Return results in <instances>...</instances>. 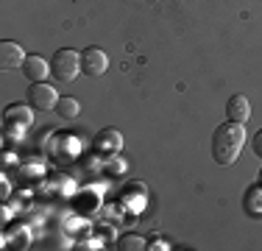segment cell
<instances>
[{
  "instance_id": "cell-8",
  "label": "cell",
  "mask_w": 262,
  "mask_h": 251,
  "mask_svg": "<svg viewBox=\"0 0 262 251\" xmlns=\"http://www.w3.org/2000/svg\"><path fill=\"white\" fill-rule=\"evenodd\" d=\"M23 73H26V78L31 84H36V81H45L51 73V61H45L42 56H28L26 65H23Z\"/></svg>"
},
{
  "instance_id": "cell-1",
  "label": "cell",
  "mask_w": 262,
  "mask_h": 251,
  "mask_svg": "<svg viewBox=\"0 0 262 251\" xmlns=\"http://www.w3.org/2000/svg\"><path fill=\"white\" fill-rule=\"evenodd\" d=\"M243 145H246V129H243V123H234V120L221 123L215 129V134H212V159L217 165H232V162H237Z\"/></svg>"
},
{
  "instance_id": "cell-12",
  "label": "cell",
  "mask_w": 262,
  "mask_h": 251,
  "mask_svg": "<svg viewBox=\"0 0 262 251\" xmlns=\"http://www.w3.org/2000/svg\"><path fill=\"white\" fill-rule=\"evenodd\" d=\"M117 248L120 251H142V248H148V240L140 235H126L117 240Z\"/></svg>"
},
{
  "instance_id": "cell-3",
  "label": "cell",
  "mask_w": 262,
  "mask_h": 251,
  "mask_svg": "<svg viewBox=\"0 0 262 251\" xmlns=\"http://www.w3.org/2000/svg\"><path fill=\"white\" fill-rule=\"evenodd\" d=\"M28 103L39 112H51V109H56V103H59V92H56L48 81H36L28 90Z\"/></svg>"
},
{
  "instance_id": "cell-15",
  "label": "cell",
  "mask_w": 262,
  "mask_h": 251,
  "mask_svg": "<svg viewBox=\"0 0 262 251\" xmlns=\"http://www.w3.org/2000/svg\"><path fill=\"white\" fill-rule=\"evenodd\" d=\"M9 193H11V187H9V181H3V184H0V198H9Z\"/></svg>"
},
{
  "instance_id": "cell-2",
  "label": "cell",
  "mask_w": 262,
  "mask_h": 251,
  "mask_svg": "<svg viewBox=\"0 0 262 251\" xmlns=\"http://www.w3.org/2000/svg\"><path fill=\"white\" fill-rule=\"evenodd\" d=\"M51 73H53V78H59V81H73V78H78V73H81V53H76V50H70V48H64V50H56L53 53V59H51Z\"/></svg>"
},
{
  "instance_id": "cell-16",
  "label": "cell",
  "mask_w": 262,
  "mask_h": 251,
  "mask_svg": "<svg viewBox=\"0 0 262 251\" xmlns=\"http://www.w3.org/2000/svg\"><path fill=\"white\" fill-rule=\"evenodd\" d=\"M259 184H262V171H259Z\"/></svg>"
},
{
  "instance_id": "cell-6",
  "label": "cell",
  "mask_w": 262,
  "mask_h": 251,
  "mask_svg": "<svg viewBox=\"0 0 262 251\" xmlns=\"http://www.w3.org/2000/svg\"><path fill=\"white\" fill-rule=\"evenodd\" d=\"M226 115H229V120L246 126L248 120H251V103H248V98L240 95V92L232 95V98H229V103H226Z\"/></svg>"
},
{
  "instance_id": "cell-4",
  "label": "cell",
  "mask_w": 262,
  "mask_h": 251,
  "mask_svg": "<svg viewBox=\"0 0 262 251\" xmlns=\"http://www.w3.org/2000/svg\"><path fill=\"white\" fill-rule=\"evenodd\" d=\"M106 67H109V56H106V50L86 48L84 53H81V70H84V75L98 78V75L106 73Z\"/></svg>"
},
{
  "instance_id": "cell-7",
  "label": "cell",
  "mask_w": 262,
  "mask_h": 251,
  "mask_svg": "<svg viewBox=\"0 0 262 251\" xmlns=\"http://www.w3.org/2000/svg\"><path fill=\"white\" fill-rule=\"evenodd\" d=\"M34 106H26V103H11L9 109H6V126L9 129H14V126H20V129H28L31 120H34Z\"/></svg>"
},
{
  "instance_id": "cell-14",
  "label": "cell",
  "mask_w": 262,
  "mask_h": 251,
  "mask_svg": "<svg viewBox=\"0 0 262 251\" xmlns=\"http://www.w3.org/2000/svg\"><path fill=\"white\" fill-rule=\"evenodd\" d=\"M14 243H20V248H28V232H17Z\"/></svg>"
},
{
  "instance_id": "cell-10",
  "label": "cell",
  "mask_w": 262,
  "mask_h": 251,
  "mask_svg": "<svg viewBox=\"0 0 262 251\" xmlns=\"http://www.w3.org/2000/svg\"><path fill=\"white\" fill-rule=\"evenodd\" d=\"M78 112H81V103L76 98H59V103H56V115L64 117V120L78 117Z\"/></svg>"
},
{
  "instance_id": "cell-9",
  "label": "cell",
  "mask_w": 262,
  "mask_h": 251,
  "mask_svg": "<svg viewBox=\"0 0 262 251\" xmlns=\"http://www.w3.org/2000/svg\"><path fill=\"white\" fill-rule=\"evenodd\" d=\"M95 148L101 154H117L123 148V134L117 129H103L101 134L95 137Z\"/></svg>"
},
{
  "instance_id": "cell-13",
  "label": "cell",
  "mask_w": 262,
  "mask_h": 251,
  "mask_svg": "<svg viewBox=\"0 0 262 251\" xmlns=\"http://www.w3.org/2000/svg\"><path fill=\"white\" fill-rule=\"evenodd\" d=\"M251 148H254V154L257 156H262V129L254 134V142H251Z\"/></svg>"
},
{
  "instance_id": "cell-11",
  "label": "cell",
  "mask_w": 262,
  "mask_h": 251,
  "mask_svg": "<svg viewBox=\"0 0 262 251\" xmlns=\"http://www.w3.org/2000/svg\"><path fill=\"white\" fill-rule=\"evenodd\" d=\"M246 210L248 215H262V184H254L251 190L246 193Z\"/></svg>"
},
{
  "instance_id": "cell-5",
  "label": "cell",
  "mask_w": 262,
  "mask_h": 251,
  "mask_svg": "<svg viewBox=\"0 0 262 251\" xmlns=\"http://www.w3.org/2000/svg\"><path fill=\"white\" fill-rule=\"evenodd\" d=\"M26 59L28 56L23 53V45H17V42H11V39L0 42V70L3 73H11V70H17V67H23Z\"/></svg>"
}]
</instances>
